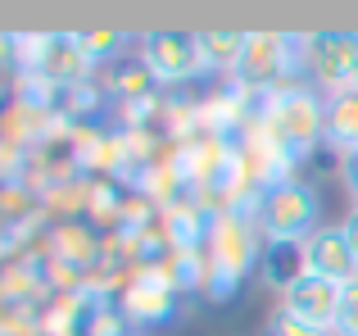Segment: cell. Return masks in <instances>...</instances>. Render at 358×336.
<instances>
[{
    "label": "cell",
    "mask_w": 358,
    "mask_h": 336,
    "mask_svg": "<svg viewBox=\"0 0 358 336\" xmlns=\"http://www.w3.org/2000/svg\"><path fill=\"white\" fill-rule=\"evenodd\" d=\"M82 55H87V64H105V59H118V50L131 41L122 27H82Z\"/></svg>",
    "instance_id": "2e32d148"
},
{
    "label": "cell",
    "mask_w": 358,
    "mask_h": 336,
    "mask_svg": "<svg viewBox=\"0 0 358 336\" xmlns=\"http://www.w3.org/2000/svg\"><path fill=\"white\" fill-rule=\"evenodd\" d=\"M327 146H336L341 155L358 146V91L354 87L327 96Z\"/></svg>",
    "instance_id": "7c38bea8"
},
{
    "label": "cell",
    "mask_w": 358,
    "mask_h": 336,
    "mask_svg": "<svg viewBox=\"0 0 358 336\" xmlns=\"http://www.w3.org/2000/svg\"><path fill=\"white\" fill-rule=\"evenodd\" d=\"M182 304V286L168 273V264L136 268L127 286H122V314L131 318V328H164Z\"/></svg>",
    "instance_id": "5b68a950"
},
{
    "label": "cell",
    "mask_w": 358,
    "mask_h": 336,
    "mask_svg": "<svg viewBox=\"0 0 358 336\" xmlns=\"http://www.w3.org/2000/svg\"><path fill=\"white\" fill-rule=\"evenodd\" d=\"M295 73H304V59H299V32H250L245 59L236 69V87L241 91L268 96V91L295 82Z\"/></svg>",
    "instance_id": "3957f363"
},
{
    "label": "cell",
    "mask_w": 358,
    "mask_h": 336,
    "mask_svg": "<svg viewBox=\"0 0 358 336\" xmlns=\"http://www.w3.org/2000/svg\"><path fill=\"white\" fill-rule=\"evenodd\" d=\"M195 41H200L204 73H231V78H236L250 32H236V27H204V32H195Z\"/></svg>",
    "instance_id": "8fae6325"
},
{
    "label": "cell",
    "mask_w": 358,
    "mask_h": 336,
    "mask_svg": "<svg viewBox=\"0 0 358 336\" xmlns=\"http://www.w3.org/2000/svg\"><path fill=\"white\" fill-rule=\"evenodd\" d=\"M259 273L268 277V286H277V291L286 295L290 286L304 277V246H286V241H272V246H263Z\"/></svg>",
    "instance_id": "4fadbf2b"
},
{
    "label": "cell",
    "mask_w": 358,
    "mask_h": 336,
    "mask_svg": "<svg viewBox=\"0 0 358 336\" xmlns=\"http://www.w3.org/2000/svg\"><path fill=\"white\" fill-rule=\"evenodd\" d=\"M204 255H209V286H204V295L218 304L231 300L245 286L250 268L263 264L259 227H254L250 209H218V223H213V237L204 246Z\"/></svg>",
    "instance_id": "6da1fadb"
},
{
    "label": "cell",
    "mask_w": 358,
    "mask_h": 336,
    "mask_svg": "<svg viewBox=\"0 0 358 336\" xmlns=\"http://www.w3.org/2000/svg\"><path fill=\"white\" fill-rule=\"evenodd\" d=\"M82 336H131V318L122 314V304L109 300L105 309H96V314H91V323L82 328Z\"/></svg>",
    "instance_id": "e0dca14e"
},
{
    "label": "cell",
    "mask_w": 358,
    "mask_h": 336,
    "mask_svg": "<svg viewBox=\"0 0 358 336\" xmlns=\"http://www.w3.org/2000/svg\"><path fill=\"white\" fill-rule=\"evenodd\" d=\"M50 259L64 268H73L78 277H87L91 268L105 259V241L87 227V223H59L50 232Z\"/></svg>",
    "instance_id": "30bf717a"
},
{
    "label": "cell",
    "mask_w": 358,
    "mask_h": 336,
    "mask_svg": "<svg viewBox=\"0 0 358 336\" xmlns=\"http://www.w3.org/2000/svg\"><path fill=\"white\" fill-rule=\"evenodd\" d=\"M341 232H345V237H350V246L358 250V204H354V209H350V214H345V223H341Z\"/></svg>",
    "instance_id": "44dd1931"
},
{
    "label": "cell",
    "mask_w": 358,
    "mask_h": 336,
    "mask_svg": "<svg viewBox=\"0 0 358 336\" xmlns=\"http://www.w3.org/2000/svg\"><path fill=\"white\" fill-rule=\"evenodd\" d=\"M304 273L327 277L336 286H350L358 282V250L350 246V237L341 227H317L304 241Z\"/></svg>",
    "instance_id": "52a82bcc"
},
{
    "label": "cell",
    "mask_w": 358,
    "mask_h": 336,
    "mask_svg": "<svg viewBox=\"0 0 358 336\" xmlns=\"http://www.w3.org/2000/svg\"><path fill=\"white\" fill-rule=\"evenodd\" d=\"M109 91L122 96L127 105H131V100H145L150 91H155V73H150L141 59H127V64H118V69L109 73Z\"/></svg>",
    "instance_id": "9a60e30c"
},
{
    "label": "cell",
    "mask_w": 358,
    "mask_h": 336,
    "mask_svg": "<svg viewBox=\"0 0 358 336\" xmlns=\"http://www.w3.org/2000/svg\"><path fill=\"white\" fill-rule=\"evenodd\" d=\"M341 173H345V186H350L354 204H358V146H354V150H345V155H341Z\"/></svg>",
    "instance_id": "ffe728a7"
},
{
    "label": "cell",
    "mask_w": 358,
    "mask_h": 336,
    "mask_svg": "<svg viewBox=\"0 0 358 336\" xmlns=\"http://www.w3.org/2000/svg\"><path fill=\"white\" fill-rule=\"evenodd\" d=\"M268 336H336V332L313 328V323H304V318H295V314H286V309H281L277 318L268 323Z\"/></svg>",
    "instance_id": "d6986e66"
},
{
    "label": "cell",
    "mask_w": 358,
    "mask_h": 336,
    "mask_svg": "<svg viewBox=\"0 0 358 336\" xmlns=\"http://www.w3.org/2000/svg\"><path fill=\"white\" fill-rule=\"evenodd\" d=\"M341 291H345V286L327 282V277L304 273L286 291V304H281V309L295 314V318H304V323H313V328H327V332H331L336 328V314H341Z\"/></svg>",
    "instance_id": "9c48e42d"
},
{
    "label": "cell",
    "mask_w": 358,
    "mask_h": 336,
    "mask_svg": "<svg viewBox=\"0 0 358 336\" xmlns=\"http://www.w3.org/2000/svg\"><path fill=\"white\" fill-rule=\"evenodd\" d=\"M213 223H218V209L200 195H182L159 214V232L168 237V250H204L213 237Z\"/></svg>",
    "instance_id": "ba28073f"
},
{
    "label": "cell",
    "mask_w": 358,
    "mask_h": 336,
    "mask_svg": "<svg viewBox=\"0 0 358 336\" xmlns=\"http://www.w3.org/2000/svg\"><path fill=\"white\" fill-rule=\"evenodd\" d=\"M354 91H358V69H354Z\"/></svg>",
    "instance_id": "7402d4cb"
},
{
    "label": "cell",
    "mask_w": 358,
    "mask_h": 336,
    "mask_svg": "<svg viewBox=\"0 0 358 336\" xmlns=\"http://www.w3.org/2000/svg\"><path fill=\"white\" fill-rule=\"evenodd\" d=\"M250 218L259 227V237L268 241H286V246H304L317 232V191L299 177H281V182L259 186L250 204Z\"/></svg>",
    "instance_id": "7a4b0ae2"
},
{
    "label": "cell",
    "mask_w": 358,
    "mask_h": 336,
    "mask_svg": "<svg viewBox=\"0 0 358 336\" xmlns=\"http://www.w3.org/2000/svg\"><path fill=\"white\" fill-rule=\"evenodd\" d=\"M141 64L155 73V82L173 87V82H191L204 73L200 59V41L195 32H182V27H155V32L141 36Z\"/></svg>",
    "instance_id": "8992f818"
},
{
    "label": "cell",
    "mask_w": 358,
    "mask_h": 336,
    "mask_svg": "<svg viewBox=\"0 0 358 336\" xmlns=\"http://www.w3.org/2000/svg\"><path fill=\"white\" fill-rule=\"evenodd\" d=\"M336 336H358V282L341 291V314H336Z\"/></svg>",
    "instance_id": "ac0fdd59"
},
{
    "label": "cell",
    "mask_w": 358,
    "mask_h": 336,
    "mask_svg": "<svg viewBox=\"0 0 358 336\" xmlns=\"http://www.w3.org/2000/svg\"><path fill=\"white\" fill-rule=\"evenodd\" d=\"M82 204H87V214L96 223H122V209H127L118 182H91L87 191H82Z\"/></svg>",
    "instance_id": "5bb4252c"
},
{
    "label": "cell",
    "mask_w": 358,
    "mask_h": 336,
    "mask_svg": "<svg viewBox=\"0 0 358 336\" xmlns=\"http://www.w3.org/2000/svg\"><path fill=\"white\" fill-rule=\"evenodd\" d=\"M299 59H304V78L317 91L336 96V91L354 87L358 69V32L341 27H317V32H299Z\"/></svg>",
    "instance_id": "277c9868"
}]
</instances>
